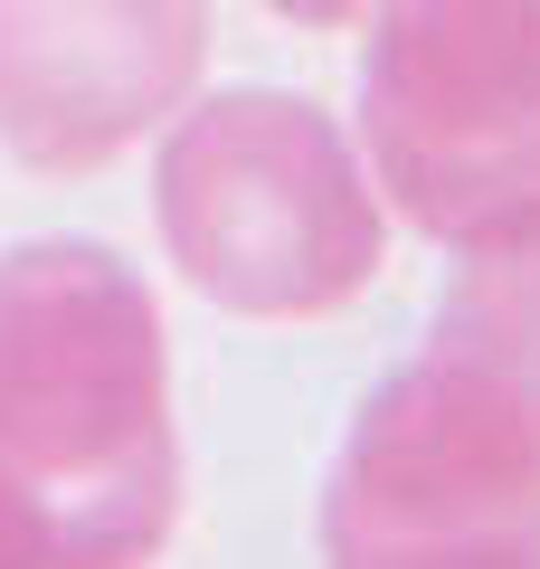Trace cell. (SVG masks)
Instances as JSON below:
<instances>
[{
  "label": "cell",
  "mask_w": 540,
  "mask_h": 569,
  "mask_svg": "<svg viewBox=\"0 0 540 569\" xmlns=\"http://www.w3.org/2000/svg\"><path fill=\"white\" fill-rule=\"evenodd\" d=\"M0 522L39 569H152L180 531L161 305L96 238L0 247Z\"/></svg>",
  "instance_id": "cell-1"
},
{
  "label": "cell",
  "mask_w": 540,
  "mask_h": 569,
  "mask_svg": "<svg viewBox=\"0 0 540 569\" xmlns=\"http://www.w3.org/2000/svg\"><path fill=\"white\" fill-rule=\"evenodd\" d=\"M152 219L180 284L247 323H322L389 266V200L341 114L294 86L190 96L161 123Z\"/></svg>",
  "instance_id": "cell-2"
},
{
  "label": "cell",
  "mask_w": 540,
  "mask_h": 569,
  "mask_svg": "<svg viewBox=\"0 0 540 569\" xmlns=\"http://www.w3.org/2000/svg\"><path fill=\"white\" fill-rule=\"evenodd\" d=\"M351 142L389 219L474 247L540 209V0H370Z\"/></svg>",
  "instance_id": "cell-3"
},
{
  "label": "cell",
  "mask_w": 540,
  "mask_h": 569,
  "mask_svg": "<svg viewBox=\"0 0 540 569\" xmlns=\"http://www.w3.org/2000/svg\"><path fill=\"white\" fill-rule=\"evenodd\" d=\"M322 569H540V427L456 361H399L322 475Z\"/></svg>",
  "instance_id": "cell-4"
},
{
  "label": "cell",
  "mask_w": 540,
  "mask_h": 569,
  "mask_svg": "<svg viewBox=\"0 0 540 569\" xmlns=\"http://www.w3.org/2000/svg\"><path fill=\"white\" fill-rule=\"evenodd\" d=\"M209 77V0H0V152L77 181L152 142Z\"/></svg>",
  "instance_id": "cell-5"
},
{
  "label": "cell",
  "mask_w": 540,
  "mask_h": 569,
  "mask_svg": "<svg viewBox=\"0 0 540 569\" xmlns=\"http://www.w3.org/2000/svg\"><path fill=\"white\" fill-rule=\"evenodd\" d=\"M418 351L456 361L474 389H493L512 418L540 427V209L474 238V247H456L446 305Z\"/></svg>",
  "instance_id": "cell-6"
},
{
  "label": "cell",
  "mask_w": 540,
  "mask_h": 569,
  "mask_svg": "<svg viewBox=\"0 0 540 569\" xmlns=\"http://www.w3.org/2000/svg\"><path fill=\"white\" fill-rule=\"evenodd\" d=\"M266 10H284L294 29H341V20H370V0H266Z\"/></svg>",
  "instance_id": "cell-7"
},
{
  "label": "cell",
  "mask_w": 540,
  "mask_h": 569,
  "mask_svg": "<svg viewBox=\"0 0 540 569\" xmlns=\"http://www.w3.org/2000/svg\"><path fill=\"white\" fill-rule=\"evenodd\" d=\"M0 569H39V560H29V541H20L10 522H0Z\"/></svg>",
  "instance_id": "cell-8"
}]
</instances>
